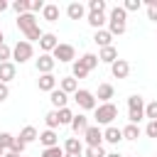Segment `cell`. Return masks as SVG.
I'll return each mask as SVG.
<instances>
[{"instance_id":"1","label":"cell","mask_w":157,"mask_h":157,"mask_svg":"<svg viewBox=\"0 0 157 157\" xmlns=\"http://www.w3.org/2000/svg\"><path fill=\"white\" fill-rule=\"evenodd\" d=\"M113 37H120V34H125V29H128V12L123 10V5H115V7H110V12H108V27H105Z\"/></svg>"},{"instance_id":"2","label":"cell","mask_w":157,"mask_h":157,"mask_svg":"<svg viewBox=\"0 0 157 157\" xmlns=\"http://www.w3.org/2000/svg\"><path fill=\"white\" fill-rule=\"evenodd\" d=\"M17 29L27 37V42H39L42 39V29H39V25H37V17L32 15V12H27V15H20L17 17Z\"/></svg>"},{"instance_id":"3","label":"cell","mask_w":157,"mask_h":157,"mask_svg":"<svg viewBox=\"0 0 157 157\" xmlns=\"http://www.w3.org/2000/svg\"><path fill=\"white\" fill-rule=\"evenodd\" d=\"M93 118H96V125H113V120L118 118V105L110 101V103H98V108L93 110Z\"/></svg>"},{"instance_id":"4","label":"cell","mask_w":157,"mask_h":157,"mask_svg":"<svg viewBox=\"0 0 157 157\" xmlns=\"http://www.w3.org/2000/svg\"><path fill=\"white\" fill-rule=\"evenodd\" d=\"M142 118H145V98H142L140 93L128 96V120H130L132 125H137Z\"/></svg>"},{"instance_id":"5","label":"cell","mask_w":157,"mask_h":157,"mask_svg":"<svg viewBox=\"0 0 157 157\" xmlns=\"http://www.w3.org/2000/svg\"><path fill=\"white\" fill-rule=\"evenodd\" d=\"M32 56H34V47H32V42L20 39V42L12 47V61H15V64H27Z\"/></svg>"},{"instance_id":"6","label":"cell","mask_w":157,"mask_h":157,"mask_svg":"<svg viewBox=\"0 0 157 157\" xmlns=\"http://www.w3.org/2000/svg\"><path fill=\"white\" fill-rule=\"evenodd\" d=\"M74 101L78 103L81 110H96V108H98V98H96V93L88 91V88H78V91L74 93Z\"/></svg>"},{"instance_id":"7","label":"cell","mask_w":157,"mask_h":157,"mask_svg":"<svg viewBox=\"0 0 157 157\" xmlns=\"http://www.w3.org/2000/svg\"><path fill=\"white\" fill-rule=\"evenodd\" d=\"M52 56H54L56 61H61V64H69V61H74V59H76V49H74L71 44L59 42V47L52 52Z\"/></svg>"},{"instance_id":"8","label":"cell","mask_w":157,"mask_h":157,"mask_svg":"<svg viewBox=\"0 0 157 157\" xmlns=\"http://www.w3.org/2000/svg\"><path fill=\"white\" fill-rule=\"evenodd\" d=\"M83 140H86V147H101L103 145V130L98 125H88V130L83 132Z\"/></svg>"},{"instance_id":"9","label":"cell","mask_w":157,"mask_h":157,"mask_svg":"<svg viewBox=\"0 0 157 157\" xmlns=\"http://www.w3.org/2000/svg\"><path fill=\"white\" fill-rule=\"evenodd\" d=\"M56 47H59V37H56L54 32H44L42 39H39V49H42V54H52Z\"/></svg>"},{"instance_id":"10","label":"cell","mask_w":157,"mask_h":157,"mask_svg":"<svg viewBox=\"0 0 157 157\" xmlns=\"http://www.w3.org/2000/svg\"><path fill=\"white\" fill-rule=\"evenodd\" d=\"M34 66H37L39 74H52L54 66H56V59H54L52 54H39V59L34 61Z\"/></svg>"},{"instance_id":"11","label":"cell","mask_w":157,"mask_h":157,"mask_svg":"<svg viewBox=\"0 0 157 157\" xmlns=\"http://www.w3.org/2000/svg\"><path fill=\"white\" fill-rule=\"evenodd\" d=\"M86 22H88L93 29H105L108 17H105V12H88V15H86Z\"/></svg>"},{"instance_id":"12","label":"cell","mask_w":157,"mask_h":157,"mask_svg":"<svg viewBox=\"0 0 157 157\" xmlns=\"http://www.w3.org/2000/svg\"><path fill=\"white\" fill-rule=\"evenodd\" d=\"M110 74H113L115 78H128V74H130V64H128L125 59H118V61L110 64Z\"/></svg>"},{"instance_id":"13","label":"cell","mask_w":157,"mask_h":157,"mask_svg":"<svg viewBox=\"0 0 157 157\" xmlns=\"http://www.w3.org/2000/svg\"><path fill=\"white\" fill-rule=\"evenodd\" d=\"M37 86H39V91H47V93H52V91L56 88V76H54V74H39V78H37Z\"/></svg>"},{"instance_id":"14","label":"cell","mask_w":157,"mask_h":157,"mask_svg":"<svg viewBox=\"0 0 157 157\" xmlns=\"http://www.w3.org/2000/svg\"><path fill=\"white\" fill-rule=\"evenodd\" d=\"M71 130H74V135H83L86 130H88V118L83 115V113H76L74 115V120H71V125H69Z\"/></svg>"},{"instance_id":"15","label":"cell","mask_w":157,"mask_h":157,"mask_svg":"<svg viewBox=\"0 0 157 157\" xmlns=\"http://www.w3.org/2000/svg\"><path fill=\"white\" fill-rule=\"evenodd\" d=\"M15 74H17L15 61H5V64H0V83H10V81L15 78Z\"/></svg>"},{"instance_id":"16","label":"cell","mask_w":157,"mask_h":157,"mask_svg":"<svg viewBox=\"0 0 157 157\" xmlns=\"http://www.w3.org/2000/svg\"><path fill=\"white\" fill-rule=\"evenodd\" d=\"M66 15H69V20H83L86 17V5L83 2H69Z\"/></svg>"},{"instance_id":"17","label":"cell","mask_w":157,"mask_h":157,"mask_svg":"<svg viewBox=\"0 0 157 157\" xmlns=\"http://www.w3.org/2000/svg\"><path fill=\"white\" fill-rule=\"evenodd\" d=\"M49 101H52L54 110H61V108H66V101H69V96H66L61 88H54V91L49 93Z\"/></svg>"},{"instance_id":"18","label":"cell","mask_w":157,"mask_h":157,"mask_svg":"<svg viewBox=\"0 0 157 157\" xmlns=\"http://www.w3.org/2000/svg\"><path fill=\"white\" fill-rule=\"evenodd\" d=\"M103 140H105V142H110V145H118V142L123 140V128L108 125V128L103 130Z\"/></svg>"},{"instance_id":"19","label":"cell","mask_w":157,"mask_h":157,"mask_svg":"<svg viewBox=\"0 0 157 157\" xmlns=\"http://www.w3.org/2000/svg\"><path fill=\"white\" fill-rule=\"evenodd\" d=\"M64 152H66V155H83V142H81V137H66Z\"/></svg>"},{"instance_id":"20","label":"cell","mask_w":157,"mask_h":157,"mask_svg":"<svg viewBox=\"0 0 157 157\" xmlns=\"http://www.w3.org/2000/svg\"><path fill=\"white\" fill-rule=\"evenodd\" d=\"M93 42H96L101 49H105V47H113V34H110L108 29H96V34H93Z\"/></svg>"},{"instance_id":"21","label":"cell","mask_w":157,"mask_h":157,"mask_svg":"<svg viewBox=\"0 0 157 157\" xmlns=\"http://www.w3.org/2000/svg\"><path fill=\"white\" fill-rule=\"evenodd\" d=\"M59 15H61V10H59V5H54V2H47L44 10H42V20H47V22H56Z\"/></svg>"},{"instance_id":"22","label":"cell","mask_w":157,"mask_h":157,"mask_svg":"<svg viewBox=\"0 0 157 157\" xmlns=\"http://www.w3.org/2000/svg\"><path fill=\"white\" fill-rule=\"evenodd\" d=\"M115 96V88L110 86V83H101L98 86V91H96V98L101 101V103H110V98Z\"/></svg>"},{"instance_id":"23","label":"cell","mask_w":157,"mask_h":157,"mask_svg":"<svg viewBox=\"0 0 157 157\" xmlns=\"http://www.w3.org/2000/svg\"><path fill=\"white\" fill-rule=\"evenodd\" d=\"M39 142L44 145V150H47V147H56V145H59L56 130H44V132H39Z\"/></svg>"},{"instance_id":"24","label":"cell","mask_w":157,"mask_h":157,"mask_svg":"<svg viewBox=\"0 0 157 157\" xmlns=\"http://www.w3.org/2000/svg\"><path fill=\"white\" fill-rule=\"evenodd\" d=\"M59 88H61V91H64V93H66V96H69V93H71V96H74V93H76V91H78V81H76V78H74V76H64V78H61V81H59Z\"/></svg>"},{"instance_id":"25","label":"cell","mask_w":157,"mask_h":157,"mask_svg":"<svg viewBox=\"0 0 157 157\" xmlns=\"http://www.w3.org/2000/svg\"><path fill=\"white\" fill-rule=\"evenodd\" d=\"M17 137H20L22 142H27V145H29V142L39 140V132H37V128H34V125H25V128L20 130V135H17Z\"/></svg>"},{"instance_id":"26","label":"cell","mask_w":157,"mask_h":157,"mask_svg":"<svg viewBox=\"0 0 157 157\" xmlns=\"http://www.w3.org/2000/svg\"><path fill=\"white\" fill-rule=\"evenodd\" d=\"M98 59L103 64H113V61H118V49L115 47H105V49L98 52Z\"/></svg>"},{"instance_id":"27","label":"cell","mask_w":157,"mask_h":157,"mask_svg":"<svg viewBox=\"0 0 157 157\" xmlns=\"http://www.w3.org/2000/svg\"><path fill=\"white\" fill-rule=\"evenodd\" d=\"M88 74H91V71L86 69V64H83L81 59H76V61L71 64V76H74V78H86Z\"/></svg>"},{"instance_id":"28","label":"cell","mask_w":157,"mask_h":157,"mask_svg":"<svg viewBox=\"0 0 157 157\" xmlns=\"http://www.w3.org/2000/svg\"><path fill=\"white\" fill-rule=\"evenodd\" d=\"M140 135H142L140 125H132V123H128V125L123 128V140H137Z\"/></svg>"},{"instance_id":"29","label":"cell","mask_w":157,"mask_h":157,"mask_svg":"<svg viewBox=\"0 0 157 157\" xmlns=\"http://www.w3.org/2000/svg\"><path fill=\"white\" fill-rule=\"evenodd\" d=\"M44 123H47V130H56L61 123H59V110H49L44 115Z\"/></svg>"},{"instance_id":"30","label":"cell","mask_w":157,"mask_h":157,"mask_svg":"<svg viewBox=\"0 0 157 157\" xmlns=\"http://www.w3.org/2000/svg\"><path fill=\"white\" fill-rule=\"evenodd\" d=\"M81 61L86 64V69H88V71H93V69L98 66V61H101V59H98V54H91V52H88V54H83V56H81Z\"/></svg>"},{"instance_id":"31","label":"cell","mask_w":157,"mask_h":157,"mask_svg":"<svg viewBox=\"0 0 157 157\" xmlns=\"http://www.w3.org/2000/svg\"><path fill=\"white\" fill-rule=\"evenodd\" d=\"M12 10L17 12V17H20V15H27V12H29V0H15V2H12Z\"/></svg>"},{"instance_id":"32","label":"cell","mask_w":157,"mask_h":157,"mask_svg":"<svg viewBox=\"0 0 157 157\" xmlns=\"http://www.w3.org/2000/svg\"><path fill=\"white\" fill-rule=\"evenodd\" d=\"M108 5L105 0H88V12H105Z\"/></svg>"},{"instance_id":"33","label":"cell","mask_w":157,"mask_h":157,"mask_svg":"<svg viewBox=\"0 0 157 157\" xmlns=\"http://www.w3.org/2000/svg\"><path fill=\"white\" fill-rule=\"evenodd\" d=\"M74 115H76V113H71V108H61V110H59V123H61V125H71Z\"/></svg>"},{"instance_id":"34","label":"cell","mask_w":157,"mask_h":157,"mask_svg":"<svg viewBox=\"0 0 157 157\" xmlns=\"http://www.w3.org/2000/svg\"><path fill=\"white\" fill-rule=\"evenodd\" d=\"M145 7H147V20L157 22V0H145Z\"/></svg>"},{"instance_id":"35","label":"cell","mask_w":157,"mask_h":157,"mask_svg":"<svg viewBox=\"0 0 157 157\" xmlns=\"http://www.w3.org/2000/svg\"><path fill=\"white\" fill-rule=\"evenodd\" d=\"M145 118L147 120H157V101L145 103Z\"/></svg>"},{"instance_id":"36","label":"cell","mask_w":157,"mask_h":157,"mask_svg":"<svg viewBox=\"0 0 157 157\" xmlns=\"http://www.w3.org/2000/svg\"><path fill=\"white\" fill-rule=\"evenodd\" d=\"M66 152H64V147L61 145H56V147H47V150H42V157H64Z\"/></svg>"},{"instance_id":"37","label":"cell","mask_w":157,"mask_h":157,"mask_svg":"<svg viewBox=\"0 0 157 157\" xmlns=\"http://www.w3.org/2000/svg\"><path fill=\"white\" fill-rule=\"evenodd\" d=\"M83 157H105V150H103V145L101 147H86Z\"/></svg>"},{"instance_id":"38","label":"cell","mask_w":157,"mask_h":157,"mask_svg":"<svg viewBox=\"0 0 157 157\" xmlns=\"http://www.w3.org/2000/svg\"><path fill=\"white\" fill-rule=\"evenodd\" d=\"M5 61H12V49L2 42L0 44V64H5Z\"/></svg>"},{"instance_id":"39","label":"cell","mask_w":157,"mask_h":157,"mask_svg":"<svg viewBox=\"0 0 157 157\" xmlns=\"http://www.w3.org/2000/svg\"><path fill=\"white\" fill-rule=\"evenodd\" d=\"M140 7H142L140 0H125V2H123V10H125V12H137Z\"/></svg>"},{"instance_id":"40","label":"cell","mask_w":157,"mask_h":157,"mask_svg":"<svg viewBox=\"0 0 157 157\" xmlns=\"http://www.w3.org/2000/svg\"><path fill=\"white\" fill-rule=\"evenodd\" d=\"M25 150H27V142H22L20 137H15V142H12V147H10L7 152H15V155H22Z\"/></svg>"},{"instance_id":"41","label":"cell","mask_w":157,"mask_h":157,"mask_svg":"<svg viewBox=\"0 0 157 157\" xmlns=\"http://www.w3.org/2000/svg\"><path fill=\"white\" fill-rule=\"evenodd\" d=\"M12 142H15V135H10V132H0V145H2L5 150H10Z\"/></svg>"},{"instance_id":"42","label":"cell","mask_w":157,"mask_h":157,"mask_svg":"<svg viewBox=\"0 0 157 157\" xmlns=\"http://www.w3.org/2000/svg\"><path fill=\"white\" fill-rule=\"evenodd\" d=\"M44 5H47L44 0H29V12H32V15H34V12H42Z\"/></svg>"},{"instance_id":"43","label":"cell","mask_w":157,"mask_h":157,"mask_svg":"<svg viewBox=\"0 0 157 157\" xmlns=\"http://www.w3.org/2000/svg\"><path fill=\"white\" fill-rule=\"evenodd\" d=\"M145 135H147V137H157V120H150V123H147Z\"/></svg>"},{"instance_id":"44","label":"cell","mask_w":157,"mask_h":157,"mask_svg":"<svg viewBox=\"0 0 157 157\" xmlns=\"http://www.w3.org/2000/svg\"><path fill=\"white\" fill-rule=\"evenodd\" d=\"M7 96H10V88H7V83H0V103H2V101H7Z\"/></svg>"},{"instance_id":"45","label":"cell","mask_w":157,"mask_h":157,"mask_svg":"<svg viewBox=\"0 0 157 157\" xmlns=\"http://www.w3.org/2000/svg\"><path fill=\"white\" fill-rule=\"evenodd\" d=\"M7 7H10V5H7V2H5V0H0V12H5V10H7Z\"/></svg>"},{"instance_id":"46","label":"cell","mask_w":157,"mask_h":157,"mask_svg":"<svg viewBox=\"0 0 157 157\" xmlns=\"http://www.w3.org/2000/svg\"><path fill=\"white\" fill-rule=\"evenodd\" d=\"M105 157H123V155H120V152H108Z\"/></svg>"},{"instance_id":"47","label":"cell","mask_w":157,"mask_h":157,"mask_svg":"<svg viewBox=\"0 0 157 157\" xmlns=\"http://www.w3.org/2000/svg\"><path fill=\"white\" fill-rule=\"evenodd\" d=\"M5 157H22V155H15V152H5Z\"/></svg>"},{"instance_id":"48","label":"cell","mask_w":157,"mask_h":157,"mask_svg":"<svg viewBox=\"0 0 157 157\" xmlns=\"http://www.w3.org/2000/svg\"><path fill=\"white\" fill-rule=\"evenodd\" d=\"M5 152H7V150H5L2 145H0V157H5Z\"/></svg>"},{"instance_id":"49","label":"cell","mask_w":157,"mask_h":157,"mask_svg":"<svg viewBox=\"0 0 157 157\" xmlns=\"http://www.w3.org/2000/svg\"><path fill=\"white\" fill-rule=\"evenodd\" d=\"M2 42H5V34H2V29H0V44H2Z\"/></svg>"},{"instance_id":"50","label":"cell","mask_w":157,"mask_h":157,"mask_svg":"<svg viewBox=\"0 0 157 157\" xmlns=\"http://www.w3.org/2000/svg\"><path fill=\"white\" fill-rule=\"evenodd\" d=\"M64 157H83V155H64Z\"/></svg>"},{"instance_id":"51","label":"cell","mask_w":157,"mask_h":157,"mask_svg":"<svg viewBox=\"0 0 157 157\" xmlns=\"http://www.w3.org/2000/svg\"><path fill=\"white\" fill-rule=\"evenodd\" d=\"M152 157H157V155H152Z\"/></svg>"}]
</instances>
